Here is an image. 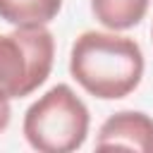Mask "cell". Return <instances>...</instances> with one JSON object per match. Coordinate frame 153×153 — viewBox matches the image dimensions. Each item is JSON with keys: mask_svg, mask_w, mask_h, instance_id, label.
Here are the masks:
<instances>
[{"mask_svg": "<svg viewBox=\"0 0 153 153\" xmlns=\"http://www.w3.org/2000/svg\"><path fill=\"white\" fill-rule=\"evenodd\" d=\"M151 36H153V29H151Z\"/></svg>", "mask_w": 153, "mask_h": 153, "instance_id": "cell-8", "label": "cell"}, {"mask_svg": "<svg viewBox=\"0 0 153 153\" xmlns=\"http://www.w3.org/2000/svg\"><path fill=\"white\" fill-rule=\"evenodd\" d=\"M151 0H91V12L110 31L134 29L148 12Z\"/></svg>", "mask_w": 153, "mask_h": 153, "instance_id": "cell-5", "label": "cell"}, {"mask_svg": "<svg viewBox=\"0 0 153 153\" xmlns=\"http://www.w3.org/2000/svg\"><path fill=\"white\" fill-rule=\"evenodd\" d=\"M88 127V108L67 84H57L33 100L22 122L24 139L38 153H72L81 148Z\"/></svg>", "mask_w": 153, "mask_h": 153, "instance_id": "cell-2", "label": "cell"}, {"mask_svg": "<svg viewBox=\"0 0 153 153\" xmlns=\"http://www.w3.org/2000/svg\"><path fill=\"white\" fill-rule=\"evenodd\" d=\"M62 10V0H0V19L12 26L50 24Z\"/></svg>", "mask_w": 153, "mask_h": 153, "instance_id": "cell-6", "label": "cell"}, {"mask_svg": "<svg viewBox=\"0 0 153 153\" xmlns=\"http://www.w3.org/2000/svg\"><path fill=\"white\" fill-rule=\"evenodd\" d=\"M141 45L120 31H84L72 43L69 74L93 98L120 100L136 91L143 76Z\"/></svg>", "mask_w": 153, "mask_h": 153, "instance_id": "cell-1", "label": "cell"}, {"mask_svg": "<svg viewBox=\"0 0 153 153\" xmlns=\"http://www.w3.org/2000/svg\"><path fill=\"white\" fill-rule=\"evenodd\" d=\"M96 148L153 153V117L141 110H120L110 115L96 134Z\"/></svg>", "mask_w": 153, "mask_h": 153, "instance_id": "cell-4", "label": "cell"}, {"mask_svg": "<svg viewBox=\"0 0 153 153\" xmlns=\"http://www.w3.org/2000/svg\"><path fill=\"white\" fill-rule=\"evenodd\" d=\"M55 60V38L48 24L14 26L0 33V88L10 98L31 96L50 76Z\"/></svg>", "mask_w": 153, "mask_h": 153, "instance_id": "cell-3", "label": "cell"}, {"mask_svg": "<svg viewBox=\"0 0 153 153\" xmlns=\"http://www.w3.org/2000/svg\"><path fill=\"white\" fill-rule=\"evenodd\" d=\"M10 120H12V98L0 88V131L7 129Z\"/></svg>", "mask_w": 153, "mask_h": 153, "instance_id": "cell-7", "label": "cell"}]
</instances>
